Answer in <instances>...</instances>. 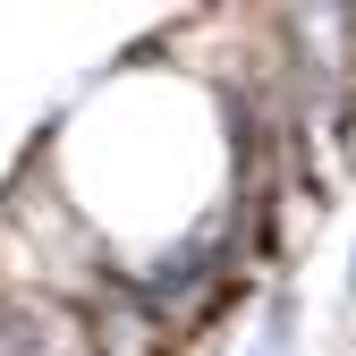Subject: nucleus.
Masks as SVG:
<instances>
[{
    "label": "nucleus",
    "instance_id": "obj_2",
    "mask_svg": "<svg viewBox=\"0 0 356 356\" xmlns=\"http://www.w3.org/2000/svg\"><path fill=\"white\" fill-rule=\"evenodd\" d=\"M348 297H356V246H348Z\"/></svg>",
    "mask_w": 356,
    "mask_h": 356
},
{
    "label": "nucleus",
    "instance_id": "obj_1",
    "mask_svg": "<svg viewBox=\"0 0 356 356\" xmlns=\"http://www.w3.org/2000/svg\"><path fill=\"white\" fill-rule=\"evenodd\" d=\"M76 323L94 339V356H170L178 348V331L161 323V305L127 272H102L94 289H76Z\"/></svg>",
    "mask_w": 356,
    "mask_h": 356
}]
</instances>
